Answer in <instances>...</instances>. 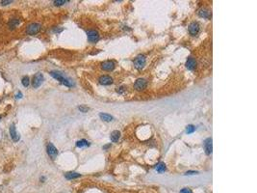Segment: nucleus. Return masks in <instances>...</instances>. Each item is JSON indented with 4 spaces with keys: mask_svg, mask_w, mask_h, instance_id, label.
<instances>
[{
    "mask_svg": "<svg viewBox=\"0 0 257 193\" xmlns=\"http://www.w3.org/2000/svg\"><path fill=\"white\" fill-rule=\"evenodd\" d=\"M50 75H51L52 77H54L55 79L59 80L61 83L64 84V85H66V86H68V87H71L72 85H73V82H72L71 80H70L68 78H66V77H65V76L62 75V73L59 72L52 71V72H50Z\"/></svg>",
    "mask_w": 257,
    "mask_h": 193,
    "instance_id": "1",
    "label": "nucleus"
},
{
    "mask_svg": "<svg viewBox=\"0 0 257 193\" xmlns=\"http://www.w3.org/2000/svg\"><path fill=\"white\" fill-rule=\"evenodd\" d=\"M41 30V25L39 23H31L27 26L26 28V33L30 36H33V35H36L37 33H39Z\"/></svg>",
    "mask_w": 257,
    "mask_h": 193,
    "instance_id": "2",
    "label": "nucleus"
},
{
    "mask_svg": "<svg viewBox=\"0 0 257 193\" xmlns=\"http://www.w3.org/2000/svg\"><path fill=\"white\" fill-rule=\"evenodd\" d=\"M44 82V75L43 73L41 72H38L36 73L35 75L33 76V79H32V85L34 88H39L41 84Z\"/></svg>",
    "mask_w": 257,
    "mask_h": 193,
    "instance_id": "3",
    "label": "nucleus"
},
{
    "mask_svg": "<svg viewBox=\"0 0 257 193\" xmlns=\"http://www.w3.org/2000/svg\"><path fill=\"white\" fill-rule=\"evenodd\" d=\"M144 65H145V57L144 55L137 56L135 61H134V66H135V68L138 69H141L144 67Z\"/></svg>",
    "mask_w": 257,
    "mask_h": 193,
    "instance_id": "4",
    "label": "nucleus"
},
{
    "mask_svg": "<svg viewBox=\"0 0 257 193\" xmlns=\"http://www.w3.org/2000/svg\"><path fill=\"white\" fill-rule=\"evenodd\" d=\"M46 150H47L48 156H50L52 159H54V158L57 156V154H58V151H57L56 147L53 145L52 143H48L47 147H46Z\"/></svg>",
    "mask_w": 257,
    "mask_h": 193,
    "instance_id": "5",
    "label": "nucleus"
},
{
    "mask_svg": "<svg viewBox=\"0 0 257 193\" xmlns=\"http://www.w3.org/2000/svg\"><path fill=\"white\" fill-rule=\"evenodd\" d=\"M9 131H10V135H11V137H12L14 142H17L18 140H20V134L17 133L16 126H15L14 124H13V125H11L10 129H9Z\"/></svg>",
    "mask_w": 257,
    "mask_h": 193,
    "instance_id": "6",
    "label": "nucleus"
},
{
    "mask_svg": "<svg viewBox=\"0 0 257 193\" xmlns=\"http://www.w3.org/2000/svg\"><path fill=\"white\" fill-rule=\"evenodd\" d=\"M134 87H135V89L138 91L144 90V89H145V87H147V80L144 79V78L137 79L135 84H134Z\"/></svg>",
    "mask_w": 257,
    "mask_h": 193,
    "instance_id": "7",
    "label": "nucleus"
},
{
    "mask_svg": "<svg viewBox=\"0 0 257 193\" xmlns=\"http://www.w3.org/2000/svg\"><path fill=\"white\" fill-rule=\"evenodd\" d=\"M87 35H88V40L91 42H97L99 39V35L95 30H89L87 32Z\"/></svg>",
    "mask_w": 257,
    "mask_h": 193,
    "instance_id": "8",
    "label": "nucleus"
},
{
    "mask_svg": "<svg viewBox=\"0 0 257 193\" xmlns=\"http://www.w3.org/2000/svg\"><path fill=\"white\" fill-rule=\"evenodd\" d=\"M199 31V24L197 22H193L191 23L189 26V32L192 36H195Z\"/></svg>",
    "mask_w": 257,
    "mask_h": 193,
    "instance_id": "9",
    "label": "nucleus"
},
{
    "mask_svg": "<svg viewBox=\"0 0 257 193\" xmlns=\"http://www.w3.org/2000/svg\"><path fill=\"white\" fill-rule=\"evenodd\" d=\"M186 67L188 69H190V71H194L195 67H197V61H195V58L193 57L188 58V60L186 61Z\"/></svg>",
    "mask_w": 257,
    "mask_h": 193,
    "instance_id": "10",
    "label": "nucleus"
},
{
    "mask_svg": "<svg viewBox=\"0 0 257 193\" xmlns=\"http://www.w3.org/2000/svg\"><path fill=\"white\" fill-rule=\"evenodd\" d=\"M99 83L102 85H110L113 83V78L109 75H102L99 77Z\"/></svg>",
    "mask_w": 257,
    "mask_h": 193,
    "instance_id": "11",
    "label": "nucleus"
},
{
    "mask_svg": "<svg viewBox=\"0 0 257 193\" xmlns=\"http://www.w3.org/2000/svg\"><path fill=\"white\" fill-rule=\"evenodd\" d=\"M101 68L104 69V71H112L115 68V63L112 61H106L103 62L101 64Z\"/></svg>",
    "mask_w": 257,
    "mask_h": 193,
    "instance_id": "12",
    "label": "nucleus"
},
{
    "mask_svg": "<svg viewBox=\"0 0 257 193\" xmlns=\"http://www.w3.org/2000/svg\"><path fill=\"white\" fill-rule=\"evenodd\" d=\"M205 151H206V154H210L211 153H212V139L211 138H208L207 140L205 141Z\"/></svg>",
    "mask_w": 257,
    "mask_h": 193,
    "instance_id": "13",
    "label": "nucleus"
},
{
    "mask_svg": "<svg viewBox=\"0 0 257 193\" xmlns=\"http://www.w3.org/2000/svg\"><path fill=\"white\" fill-rule=\"evenodd\" d=\"M80 174L79 173H76V172H68L66 175H65V177H66V179L68 180H73V179H77V178H79Z\"/></svg>",
    "mask_w": 257,
    "mask_h": 193,
    "instance_id": "14",
    "label": "nucleus"
},
{
    "mask_svg": "<svg viewBox=\"0 0 257 193\" xmlns=\"http://www.w3.org/2000/svg\"><path fill=\"white\" fill-rule=\"evenodd\" d=\"M120 137H121V132H120L118 130H115V131H113L112 133H111L110 139H111V141L117 142V141H118Z\"/></svg>",
    "mask_w": 257,
    "mask_h": 193,
    "instance_id": "15",
    "label": "nucleus"
},
{
    "mask_svg": "<svg viewBox=\"0 0 257 193\" xmlns=\"http://www.w3.org/2000/svg\"><path fill=\"white\" fill-rule=\"evenodd\" d=\"M18 24H20V19H18V18H12V19H10V21H9L10 29H14L15 27H17Z\"/></svg>",
    "mask_w": 257,
    "mask_h": 193,
    "instance_id": "16",
    "label": "nucleus"
},
{
    "mask_svg": "<svg viewBox=\"0 0 257 193\" xmlns=\"http://www.w3.org/2000/svg\"><path fill=\"white\" fill-rule=\"evenodd\" d=\"M99 117H100L103 121H105V122H111V121H113V117L111 115H109V114H106V113H100L99 114Z\"/></svg>",
    "mask_w": 257,
    "mask_h": 193,
    "instance_id": "17",
    "label": "nucleus"
},
{
    "mask_svg": "<svg viewBox=\"0 0 257 193\" xmlns=\"http://www.w3.org/2000/svg\"><path fill=\"white\" fill-rule=\"evenodd\" d=\"M76 146L79 147V148H82V147H87L90 146V142H88L85 139H82V140H79L76 142Z\"/></svg>",
    "mask_w": 257,
    "mask_h": 193,
    "instance_id": "18",
    "label": "nucleus"
},
{
    "mask_svg": "<svg viewBox=\"0 0 257 193\" xmlns=\"http://www.w3.org/2000/svg\"><path fill=\"white\" fill-rule=\"evenodd\" d=\"M156 170H157V172H159V173H163V172L166 171V165H165L164 163H162V162H161V163H159L158 165L156 166Z\"/></svg>",
    "mask_w": 257,
    "mask_h": 193,
    "instance_id": "19",
    "label": "nucleus"
},
{
    "mask_svg": "<svg viewBox=\"0 0 257 193\" xmlns=\"http://www.w3.org/2000/svg\"><path fill=\"white\" fill-rule=\"evenodd\" d=\"M198 15L201 18H209V12L205 9H200L198 11Z\"/></svg>",
    "mask_w": 257,
    "mask_h": 193,
    "instance_id": "20",
    "label": "nucleus"
},
{
    "mask_svg": "<svg viewBox=\"0 0 257 193\" xmlns=\"http://www.w3.org/2000/svg\"><path fill=\"white\" fill-rule=\"evenodd\" d=\"M21 83L23 85L24 87H28L29 86V83H30V79L28 76H24L23 78L21 79Z\"/></svg>",
    "mask_w": 257,
    "mask_h": 193,
    "instance_id": "21",
    "label": "nucleus"
},
{
    "mask_svg": "<svg viewBox=\"0 0 257 193\" xmlns=\"http://www.w3.org/2000/svg\"><path fill=\"white\" fill-rule=\"evenodd\" d=\"M68 2V0H56V1L53 2V4H54L55 6H61V5H64V4H66Z\"/></svg>",
    "mask_w": 257,
    "mask_h": 193,
    "instance_id": "22",
    "label": "nucleus"
},
{
    "mask_svg": "<svg viewBox=\"0 0 257 193\" xmlns=\"http://www.w3.org/2000/svg\"><path fill=\"white\" fill-rule=\"evenodd\" d=\"M195 130V127L194 126L190 125V126H187L186 132H187V133H193Z\"/></svg>",
    "mask_w": 257,
    "mask_h": 193,
    "instance_id": "23",
    "label": "nucleus"
},
{
    "mask_svg": "<svg viewBox=\"0 0 257 193\" xmlns=\"http://www.w3.org/2000/svg\"><path fill=\"white\" fill-rule=\"evenodd\" d=\"M12 2H13L12 0H8V1H7V0H6V1L2 0V1H0V4H1L2 6H5V5H9V4H11Z\"/></svg>",
    "mask_w": 257,
    "mask_h": 193,
    "instance_id": "24",
    "label": "nucleus"
},
{
    "mask_svg": "<svg viewBox=\"0 0 257 193\" xmlns=\"http://www.w3.org/2000/svg\"><path fill=\"white\" fill-rule=\"evenodd\" d=\"M78 109H79L80 111H82V112H87L88 110H89V108L86 107V106H79Z\"/></svg>",
    "mask_w": 257,
    "mask_h": 193,
    "instance_id": "25",
    "label": "nucleus"
},
{
    "mask_svg": "<svg viewBox=\"0 0 257 193\" xmlns=\"http://www.w3.org/2000/svg\"><path fill=\"white\" fill-rule=\"evenodd\" d=\"M180 192L181 193H193L191 191V189H189V188H183Z\"/></svg>",
    "mask_w": 257,
    "mask_h": 193,
    "instance_id": "26",
    "label": "nucleus"
},
{
    "mask_svg": "<svg viewBox=\"0 0 257 193\" xmlns=\"http://www.w3.org/2000/svg\"><path fill=\"white\" fill-rule=\"evenodd\" d=\"M22 96H22L21 92H18V93H17V95L16 96V99H21V98H22Z\"/></svg>",
    "mask_w": 257,
    "mask_h": 193,
    "instance_id": "27",
    "label": "nucleus"
},
{
    "mask_svg": "<svg viewBox=\"0 0 257 193\" xmlns=\"http://www.w3.org/2000/svg\"><path fill=\"white\" fill-rule=\"evenodd\" d=\"M186 174L187 175H194V174H197V171H188Z\"/></svg>",
    "mask_w": 257,
    "mask_h": 193,
    "instance_id": "28",
    "label": "nucleus"
},
{
    "mask_svg": "<svg viewBox=\"0 0 257 193\" xmlns=\"http://www.w3.org/2000/svg\"><path fill=\"white\" fill-rule=\"evenodd\" d=\"M118 93H123V92H124V88H123V87L120 88V90H118Z\"/></svg>",
    "mask_w": 257,
    "mask_h": 193,
    "instance_id": "29",
    "label": "nucleus"
},
{
    "mask_svg": "<svg viewBox=\"0 0 257 193\" xmlns=\"http://www.w3.org/2000/svg\"><path fill=\"white\" fill-rule=\"evenodd\" d=\"M63 29H55L54 30V32H61V31H62Z\"/></svg>",
    "mask_w": 257,
    "mask_h": 193,
    "instance_id": "30",
    "label": "nucleus"
},
{
    "mask_svg": "<svg viewBox=\"0 0 257 193\" xmlns=\"http://www.w3.org/2000/svg\"><path fill=\"white\" fill-rule=\"evenodd\" d=\"M1 118H2V117H1V116H0V120H1Z\"/></svg>",
    "mask_w": 257,
    "mask_h": 193,
    "instance_id": "31",
    "label": "nucleus"
}]
</instances>
